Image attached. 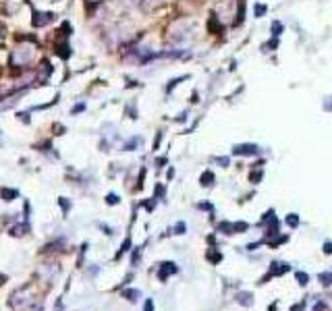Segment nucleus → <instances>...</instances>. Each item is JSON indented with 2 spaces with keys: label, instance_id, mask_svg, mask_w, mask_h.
<instances>
[{
  "label": "nucleus",
  "instance_id": "obj_7",
  "mask_svg": "<svg viewBox=\"0 0 332 311\" xmlns=\"http://www.w3.org/2000/svg\"><path fill=\"white\" fill-rule=\"evenodd\" d=\"M235 154H255V151H258V147H255V145H249V143H245V145H237L235 150Z\"/></svg>",
  "mask_w": 332,
  "mask_h": 311
},
{
  "label": "nucleus",
  "instance_id": "obj_18",
  "mask_svg": "<svg viewBox=\"0 0 332 311\" xmlns=\"http://www.w3.org/2000/svg\"><path fill=\"white\" fill-rule=\"evenodd\" d=\"M160 141H162V131H158V133H156V139H154V150H158Z\"/></svg>",
  "mask_w": 332,
  "mask_h": 311
},
{
  "label": "nucleus",
  "instance_id": "obj_14",
  "mask_svg": "<svg viewBox=\"0 0 332 311\" xmlns=\"http://www.w3.org/2000/svg\"><path fill=\"white\" fill-rule=\"evenodd\" d=\"M58 205H63L64 212H69V210H71V201H67V197H60V199H58Z\"/></svg>",
  "mask_w": 332,
  "mask_h": 311
},
{
  "label": "nucleus",
  "instance_id": "obj_13",
  "mask_svg": "<svg viewBox=\"0 0 332 311\" xmlns=\"http://www.w3.org/2000/svg\"><path fill=\"white\" fill-rule=\"evenodd\" d=\"M85 110V102H79V104H75L73 108H71V114H79V112H83Z\"/></svg>",
  "mask_w": 332,
  "mask_h": 311
},
{
  "label": "nucleus",
  "instance_id": "obj_1",
  "mask_svg": "<svg viewBox=\"0 0 332 311\" xmlns=\"http://www.w3.org/2000/svg\"><path fill=\"white\" fill-rule=\"evenodd\" d=\"M189 27H191V23H187V21H179V23H174L170 27V33H168L170 42H174V44H183V42L189 37Z\"/></svg>",
  "mask_w": 332,
  "mask_h": 311
},
{
  "label": "nucleus",
  "instance_id": "obj_15",
  "mask_svg": "<svg viewBox=\"0 0 332 311\" xmlns=\"http://www.w3.org/2000/svg\"><path fill=\"white\" fill-rule=\"evenodd\" d=\"M17 116H19V121H21V122H27V125L31 122V116H29V112H19Z\"/></svg>",
  "mask_w": 332,
  "mask_h": 311
},
{
  "label": "nucleus",
  "instance_id": "obj_11",
  "mask_svg": "<svg viewBox=\"0 0 332 311\" xmlns=\"http://www.w3.org/2000/svg\"><path fill=\"white\" fill-rule=\"evenodd\" d=\"M212 180H214V174L212 172H204V176H201V185H204V187L212 185Z\"/></svg>",
  "mask_w": 332,
  "mask_h": 311
},
{
  "label": "nucleus",
  "instance_id": "obj_10",
  "mask_svg": "<svg viewBox=\"0 0 332 311\" xmlns=\"http://www.w3.org/2000/svg\"><path fill=\"white\" fill-rule=\"evenodd\" d=\"M282 29L284 27H282L280 21H274V23H272V33H274V37H278V35L282 33Z\"/></svg>",
  "mask_w": 332,
  "mask_h": 311
},
{
  "label": "nucleus",
  "instance_id": "obj_8",
  "mask_svg": "<svg viewBox=\"0 0 332 311\" xmlns=\"http://www.w3.org/2000/svg\"><path fill=\"white\" fill-rule=\"evenodd\" d=\"M177 268H174V264H170V261H166V264H162V270H160V280H164L170 272H174Z\"/></svg>",
  "mask_w": 332,
  "mask_h": 311
},
{
  "label": "nucleus",
  "instance_id": "obj_9",
  "mask_svg": "<svg viewBox=\"0 0 332 311\" xmlns=\"http://www.w3.org/2000/svg\"><path fill=\"white\" fill-rule=\"evenodd\" d=\"M185 79H189V75H183V77H177V79H170L168 81V85H166V93H170L172 91V87H177L181 81H185Z\"/></svg>",
  "mask_w": 332,
  "mask_h": 311
},
{
  "label": "nucleus",
  "instance_id": "obj_5",
  "mask_svg": "<svg viewBox=\"0 0 332 311\" xmlns=\"http://www.w3.org/2000/svg\"><path fill=\"white\" fill-rule=\"evenodd\" d=\"M139 143H141V137L135 135V137L127 139L125 143H123V150H125V151H133V150H137V147H139Z\"/></svg>",
  "mask_w": 332,
  "mask_h": 311
},
{
  "label": "nucleus",
  "instance_id": "obj_4",
  "mask_svg": "<svg viewBox=\"0 0 332 311\" xmlns=\"http://www.w3.org/2000/svg\"><path fill=\"white\" fill-rule=\"evenodd\" d=\"M125 116H129L131 121H135V118L139 116V112H137V102H135V100H131V102L125 106Z\"/></svg>",
  "mask_w": 332,
  "mask_h": 311
},
{
  "label": "nucleus",
  "instance_id": "obj_2",
  "mask_svg": "<svg viewBox=\"0 0 332 311\" xmlns=\"http://www.w3.org/2000/svg\"><path fill=\"white\" fill-rule=\"evenodd\" d=\"M31 56H33V50L29 46L27 48L21 46V48H17V50H13L11 60H13V64H17V67H25V64L31 60Z\"/></svg>",
  "mask_w": 332,
  "mask_h": 311
},
{
  "label": "nucleus",
  "instance_id": "obj_20",
  "mask_svg": "<svg viewBox=\"0 0 332 311\" xmlns=\"http://www.w3.org/2000/svg\"><path fill=\"white\" fill-rule=\"evenodd\" d=\"M174 121H179V122H185V121H187V112H181V114H179L177 118H174Z\"/></svg>",
  "mask_w": 332,
  "mask_h": 311
},
{
  "label": "nucleus",
  "instance_id": "obj_19",
  "mask_svg": "<svg viewBox=\"0 0 332 311\" xmlns=\"http://www.w3.org/2000/svg\"><path fill=\"white\" fill-rule=\"evenodd\" d=\"M276 44H278V42L276 40H272V42H268V44H264V52H268L270 48H276Z\"/></svg>",
  "mask_w": 332,
  "mask_h": 311
},
{
  "label": "nucleus",
  "instance_id": "obj_17",
  "mask_svg": "<svg viewBox=\"0 0 332 311\" xmlns=\"http://www.w3.org/2000/svg\"><path fill=\"white\" fill-rule=\"evenodd\" d=\"M125 297H129L131 301H135L139 297V293H137V290H125Z\"/></svg>",
  "mask_w": 332,
  "mask_h": 311
},
{
  "label": "nucleus",
  "instance_id": "obj_6",
  "mask_svg": "<svg viewBox=\"0 0 332 311\" xmlns=\"http://www.w3.org/2000/svg\"><path fill=\"white\" fill-rule=\"evenodd\" d=\"M17 195H19L17 189H8V187H2V189H0V197H2L4 201H13Z\"/></svg>",
  "mask_w": 332,
  "mask_h": 311
},
{
  "label": "nucleus",
  "instance_id": "obj_21",
  "mask_svg": "<svg viewBox=\"0 0 332 311\" xmlns=\"http://www.w3.org/2000/svg\"><path fill=\"white\" fill-rule=\"evenodd\" d=\"M154 309V303H152V299H145V311H152Z\"/></svg>",
  "mask_w": 332,
  "mask_h": 311
},
{
  "label": "nucleus",
  "instance_id": "obj_3",
  "mask_svg": "<svg viewBox=\"0 0 332 311\" xmlns=\"http://www.w3.org/2000/svg\"><path fill=\"white\" fill-rule=\"evenodd\" d=\"M33 15H35L33 17L35 27H44V25H48V23L54 21V15H52V12H33Z\"/></svg>",
  "mask_w": 332,
  "mask_h": 311
},
{
  "label": "nucleus",
  "instance_id": "obj_22",
  "mask_svg": "<svg viewBox=\"0 0 332 311\" xmlns=\"http://www.w3.org/2000/svg\"><path fill=\"white\" fill-rule=\"evenodd\" d=\"M162 164H166V158H160V160L156 162V166H158V168H162Z\"/></svg>",
  "mask_w": 332,
  "mask_h": 311
},
{
  "label": "nucleus",
  "instance_id": "obj_16",
  "mask_svg": "<svg viewBox=\"0 0 332 311\" xmlns=\"http://www.w3.org/2000/svg\"><path fill=\"white\" fill-rule=\"evenodd\" d=\"M266 11H268V8H266V4H255V17H262Z\"/></svg>",
  "mask_w": 332,
  "mask_h": 311
},
{
  "label": "nucleus",
  "instance_id": "obj_12",
  "mask_svg": "<svg viewBox=\"0 0 332 311\" xmlns=\"http://www.w3.org/2000/svg\"><path fill=\"white\" fill-rule=\"evenodd\" d=\"M118 201H120V199H118L116 193H108V195H106V203H108V205H116Z\"/></svg>",
  "mask_w": 332,
  "mask_h": 311
}]
</instances>
